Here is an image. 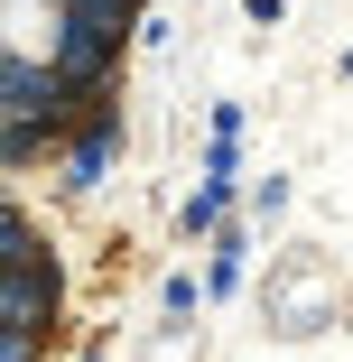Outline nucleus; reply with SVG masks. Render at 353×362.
I'll return each instance as SVG.
<instances>
[{
    "label": "nucleus",
    "instance_id": "nucleus-1",
    "mask_svg": "<svg viewBox=\"0 0 353 362\" xmlns=\"http://www.w3.org/2000/svg\"><path fill=\"white\" fill-rule=\"evenodd\" d=\"M56 334V260L37 251V214L10 204V362H37Z\"/></svg>",
    "mask_w": 353,
    "mask_h": 362
},
{
    "label": "nucleus",
    "instance_id": "nucleus-2",
    "mask_svg": "<svg viewBox=\"0 0 353 362\" xmlns=\"http://www.w3.org/2000/svg\"><path fill=\"white\" fill-rule=\"evenodd\" d=\"M260 307H270V325H279V334H316V325L344 307V288H335L325 269H307V260H298V269H279V279H270V298H260Z\"/></svg>",
    "mask_w": 353,
    "mask_h": 362
},
{
    "label": "nucleus",
    "instance_id": "nucleus-3",
    "mask_svg": "<svg viewBox=\"0 0 353 362\" xmlns=\"http://www.w3.org/2000/svg\"><path fill=\"white\" fill-rule=\"evenodd\" d=\"M195 353H204V334H186V325H177V334H158V353H149V362H195Z\"/></svg>",
    "mask_w": 353,
    "mask_h": 362
}]
</instances>
